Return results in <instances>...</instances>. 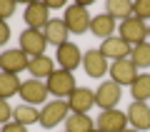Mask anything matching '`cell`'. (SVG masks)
Returning <instances> with one entry per match:
<instances>
[{
	"label": "cell",
	"mask_w": 150,
	"mask_h": 132,
	"mask_svg": "<svg viewBox=\"0 0 150 132\" xmlns=\"http://www.w3.org/2000/svg\"><path fill=\"white\" fill-rule=\"evenodd\" d=\"M100 53L105 55V58H110V60H125L128 55H133V45L130 42H125L123 37H108V40H103V45H100Z\"/></svg>",
	"instance_id": "obj_14"
},
{
	"label": "cell",
	"mask_w": 150,
	"mask_h": 132,
	"mask_svg": "<svg viewBox=\"0 0 150 132\" xmlns=\"http://www.w3.org/2000/svg\"><path fill=\"white\" fill-rule=\"evenodd\" d=\"M43 35L45 40H48V45H55V48H60V45H65L68 42V25H65V20H60V18H53V20L48 22V25L43 27Z\"/></svg>",
	"instance_id": "obj_16"
},
{
	"label": "cell",
	"mask_w": 150,
	"mask_h": 132,
	"mask_svg": "<svg viewBox=\"0 0 150 132\" xmlns=\"http://www.w3.org/2000/svg\"><path fill=\"white\" fill-rule=\"evenodd\" d=\"M115 27H118V20H115V18H110L108 13H103V15L93 18V22H90V32H93L95 37H103V40L112 37Z\"/></svg>",
	"instance_id": "obj_18"
},
{
	"label": "cell",
	"mask_w": 150,
	"mask_h": 132,
	"mask_svg": "<svg viewBox=\"0 0 150 132\" xmlns=\"http://www.w3.org/2000/svg\"><path fill=\"white\" fill-rule=\"evenodd\" d=\"M148 37H150V27H148Z\"/></svg>",
	"instance_id": "obj_33"
},
{
	"label": "cell",
	"mask_w": 150,
	"mask_h": 132,
	"mask_svg": "<svg viewBox=\"0 0 150 132\" xmlns=\"http://www.w3.org/2000/svg\"><path fill=\"white\" fill-rule=\"evenodd\" d=\"M28 72L33 75V80H43V77H50L55 72V60L48 58V55H40V58H30V67Z\"/></svg>",
	"instance_id": "obj_19"
},
{
	"label": "cell",
	"mask_w": 150,
	"mask_h": 132,
	"mask_svg": "<svg viewBox=\"0 0 150 132\" xmlns=\"http://www.w3.org/2000/svg\"><path fill=\"white\" fill-rule=\"evenodd\" d=\"M65 25H68V30L73 32V35H83V32H88L90 30V22H93V18H90V13H88V8L85 5H70L68 10H65Z\"/></svg>",
	"instance_id": "obj_3"
},
{
	"label": "cell",
	"mask_w": 150,
	"mask_h": 132,
	"mask_svg": "<svg viewBox=\"0 0 150 132\" xmlns=\"http://www.w3.org/2000/svg\"><path fill=\"white\" fill-rule=\"evenodd\" d=\"M93 132H100V130H93Z\"/></svg>",
	"instance_id": "obj_34"
},
{
	"label": "cell",
	"mask_w": 150,
	"mask_h": 132,
	"mask_svg": "<svg viewBox=\"0 0 150 132\" xmlns=\"http://www.w3.org/2000/svg\"><path fill=\"white\" fill-rule=\"evenodd\" d=\"M128 122L138 132L150 130V105L148 102H133L128 107Z\"/></svg>",
	"instance_id": "obj_15"
},
{
	"label": "cell",
	"mask_w": 150,
	"mask_h": 132,
	"mask_svg": "<svg viewBox=\"0 0 150 132\" xmlns=\"http://www.w3.org/2000/svg\"><path fill=\"white\" fill-rule=\"evenodd\" d=\"M123 97V87L118 82H112V80H105L100 82V87L95 90V105L100 110H115V105L120 102Z\"/></svg>",
	"instance_id": "obj_5"
},
{
	"label": "cell",
	"mask_w": 150,
	"mask_h": 132,
	"mask_svg": "<svg viewBox=\"0 0 150 132\" xmlns=\"http://www.w3.org/2000/svg\"><path fill=\"white\" fill-rule=\"evenodd\" d=\"M13 13H15V3H3V20H8Z\"/></svg>",
	"instance_id": "obj_30"
},
{
	"label": "cell",
	"mask_w": 150,
	"mask_h": 132,
	"mask_svg": "<svg viewBox=\"0 0 150 132\" xmlns=\"http://www.w3.org/2000/svg\"><path fill=\"white\" fill-rule=\"evenodd\" d=\"M55 60L60 62V70H68V72H73L75 67H80V62H83L78 45H75V42H70V40L65 42V45H60V48H58Z\"/></svg>",
	"instance_id": "obj_13"
},
{
	"label": "cell",
	"mask_w": 150,
	"mask_h": 132,
	"mask_svg": "<svg viewBox=\"0 0 150 132\" xmlns=\"http://www.w3.org/2000/svg\"><path fill=\"white\" fill-rule=\"evenodd\" d=\"M45 48H48V40H45L43 30L28 27V30L20 32V50L28 58H40V55H45Z\"/></svg>",
	"instance_id": "obj_4"
},
{
	"label": "cell",
	"mask_w": 150,
	"mask_h": 132,
	"mask_svg": "<svg viewBox=\"0 0 150 132\" xmlns=\"http://www.w3.org/2000/svg\"><path fill=\"white\" fill-rule=\"evenodd\" d=\"M135 18L150 20V0H138V3H135Z\"/></svg>",
	"instance_id": "obj_26"
},
{
	"label": "cell",
	"mask_w": 150,
	"mask_h": 132,
	"mask_svg": "<svg viewBox=\"0 0 150 132\" xmlns=\"http://www.w3.org/2000/svg\"><path fill=\"white\" fill-rule=\"evenodd\" d=\"M8 37H10V27H8V22L3 20L0 22V42H8Z\"/></svg>",
	"instance_id": "obj_29"
},
{
	"label": "cell",
	"mask_w": 150,
	"mask_h": 132,
	"mask_svg": "<svg viewBox=\"0 0 150 132\" xmlns=\"http://www.w3.org/2000/svg\"><path fill=\"white\" fill-rule=\"evenodd\" d=\"M13 115H15V110H13V107L8 105V100H0V120H3V122L8 125V120H10Z\"/></svg>",
	"instance_id": "obj_27"
},
{
	"label": "cell",
	"mask_w": 150,
	"mask_h": 132,
	"mask_svg": "<svg viewBox=\"0 0 150 132\" xmlns=\"http://www.w3.org/2000/svg\"><path fill=\"white\" fill-rule=\"evenodd\" d=\"M0 67L8 75H20L23 70L30 67V58H28L20 48L18 50H5V53L0 55Z\"/></svg>",
	"instance_id": "obj_8"
},
{
	"label": "cell",
	"mask_w": 150,
	"mask_h": 132,
	"mask_svg": "<svg viewBox=\"0 0 150 132\" xmlns=\"http://www.w3.org/2000/svg\"><path fill=\"white\" fill-rule=\"evenodd\" d=\"M138 67H150V42H143V45H135L133 48V55H130Z\"/></svg>",
	"instance_id": "obj_25"
},
{
	"label": "cell",
	"mask_w": 150,
	"mask_h": 132,
	"mask_svg": "<svg viewBox=\"0 0 150 132\" xmlns=\"http://www.w3.org/2000/svg\"><path fill=\"white\" fill-rule=\"evenodd\" d=\"M98 130L95 122H93V117L88 115H80V112H73V115H68V120H65V132H93Z\"/></svg>",
	"instance_id": "obj_21"
},
{
	"label": "cell",
	"mask_w": 150,
	"mask_h": 132,
	"mask_svg": "<svg viewBox=\"0 0 150 132\" xmlns=\"http://www.w3.org/2000/svg\"><path fill=\"white\" fill-rule=\"evenodd\" d=\"M123 132H138V130H123Z\"/></svg>",
	"instance_id": "obj_32"
},
{
	"label": "cell",
	"mask_w": 150,
	"mask_h": 132,
	"mask_svg": "<svg viewBox=\"0 0 150 132\" xmlns=\"http://www.w3.org/2000/svg\"><path fill=\"white\" fill-rule=\"evenodd\" d=\"M3 132H28V127L20 122H8V125H3Z\"/></svg>",
	"instance_id": "obj_28"
},
{
	"label": "cell",
	"mask_w": 150,
	"mask_h": 132,
	"mask_svg": "<svg viewBox=\"0 0 150 132\" xmlns=\"http://www.w3.org/2000/svg\"><path fill=\"white\" fill-rule=\"evenodd\" d=\"M83 70H85L88 77H103L105 72H110V67H108V58L100 53V50H88L85 55H83Z\"/></svg>",
	"instance_id": "obj_10"
},
{
	"label": "cell",
	"mask_w": 150,
	"mask_h": 132,
	"mask_svg": "<svg viewBox=\"0 0 150 132\" xmlns=\"http://www.w3.org/2000/svg\"><path fill=\"white\" fill-rule=\"evenodd\" d=\"M20 87H23V82L18 80V75H8V72L0 75V97L3 100H10L13 95H18Z\"/></svg>",
	"instance_id": "obj_23"
},
{
	"label": "cell",
	"mask_w": 150,
	"mask_h": 132,
	"mask_svg": "<svg viewBox=\"0 0 150 132\" xmlns=\"http://www.w3.org/2000/svg\"><path fill=\"white\" fill-rule=\"evenodd\" d=\"M45 85H48L50 95H55L58 100H65V97H70L75 90H78V87H75L73 72H68V70H55V72L45 80Z\"/></svg>",
	"instance_id": "obj_1"
},
{
	"label": "cell",
	"mask_w": 150,
	"mask_h": 132,
	"mask_svg": "<svg viewBox=\"0 0 150 132\" xmlns=\"http://www.w3.org/2000/svg\"><path fill=\"white\" fill-rule=\"evenodd\" d=\"M105 13L110 18H115V20H128V18L135 15V3H130V0H108L105 3Z\"/></svg>",
	"instance_id": "obj_20"
},
{
	"label": "cell",
	"mask_w": 150,
	"mask_h": 132,
	"mask_svg": "<svg viewBox=\"0 0 150 132\" xmlns=\"http://www.w3.org/2000/svg\"><path fill=\"white\" fill-rule=\"evenodd\" d=\"M125 125H128V112H120V110H103L98 117L100 132H123Z\"/></svg>",
	"instance_id": "obj_11"
},
{
	"label": "cell",
	"mask_w": 150,
	"mask_h": 132,
	"mask_svg": "<svg viewBox=\"0 0 150 132\" xmlns=\"http://www.w3.org/2000/svg\"><path fill=\"white\" fill-rule=\"evenodd\" d=\"M50 8L45 5V3H30V5L25 8V13H23V20L28 22V27H33V30H43L45 25H48L53 18L48 15Z\"/></svg>",
	"instance_id": "obj_12"
},
{
	"label": "cell",
	"mask_w": 150,
	"mask_h": 132,
	"mask_svg": "<svg viewBox=\"0 0 150 132\" xmlns=\"http://www.w3.org/2000/svg\"><path fill=\"white\" fill-rule=\"evenodd\" d=\"M68 100H50L43 105V110H40V125L45 127V130H53L55 125H60V122L68 120Z\"/></svg>",
	"instance_id": "obj_2"
},
{
	"label": "cell",
	"mask_w": 150,
	"mask_h": 132,
	"mask_svg": "<svg viewBox=\"0 0 150 132\" xmlns=\"http://www.w3.org/2000/svg\"><path fill=\"white\" fill-rule=\"evenodd\" d=\"M130 95H133L135 102H145V100H150V72L138 75V80L130 85Z\"/></svg>",
	"instance_id": "obj_22"
},
{
	"label": "cell",
	"mask_w": 150,
	"mask_h": 132,
	"mask_svg": "<svg viewBox=\"0 0 150 132\" xmlns=\"http://www.w3.org/2000/svg\"><path fill=\"white\" fill-rule=\"evenodd\" d=\"M110 80L118 82L120 87H123V85H133L135 80H138V65H135L130 58L115 60V62L110 65Z\"/></svg>",
	"instance_id": "obj_7"
},
{
	"label": "cell",
	"mask_w": 150,
	"mask_h": 132,
	"mask_svg": "<svg viewBox=\"0 0 150 132\" xmlns=\"http://www.w3.org/2000/svg\"><path fill=\"white\" fill-rule=\"evenodd\" d=\"M68 105H70V110H73V112L88 115V110L95 105V92H93L90 87H78V90L68 97Z\"/></svg>",
	"instance_id": "obj_17"
},
{
	"label": "cell",
	"mask_w": 150,
	"mask_h": 132,
	"mask_svg": "<svg viewBox=\"0 0 150 132\" xmlns=\"http://www.w3.org/2000/svg\"><path fill=\"white\" fill-rule=\"evenodd\" d=\"M48 95H50V90H48V85L43 80H25L23 87H20V97L25 100V105H33V107L45 102Z\"/></svg>",
	"instance_id": "obj_9"
},
{
	"label": "cell",
	"mask_w": 150,
	"mask_h": 132,
	"mask_svg": "<svg viewBox=\"0 0 150 132\" xmlns=\"http://www.w3.org/2000/svg\"><path fill=\"white\" fill-rule=\"evenodd\" d=\"M63 5V0H53V3H48V8H60Z\"/></svg>",
	"instance_id": "obj_31"
},
{
	"label": "cell",
	"mask_w": 150,
	"mask_h": 132,
	"mask_svg": "<svg viewBox=\"0 0 150 132\" xmlns=\"http://www.w3.org/2000/svg\"><path fill=\"white\" fill-rule=\"evenodd\" d=\"M15 122H20V125H33V122H40V112L35 110L33 105H18L15 107Z\"/></svg>",
	"instance_id": "obj_24"
},
{
	"label": "cell",
	"mask_w": 150,
	"mask_h": 132,
	"mask_svg": "<svg viewBox=\"0 0 150 132\" xmlns=\"http://www.w3.org/2000/svg\"><path fill=\"white\" fill-rule=\"evenodd\" d=\"M120 37H123L125 42H130V45H143L145 37H148V27H145V20H140V18H128V20L120 22Z\"/></svg>",
	"instance_id": "obj_6"
}]
</instances>
